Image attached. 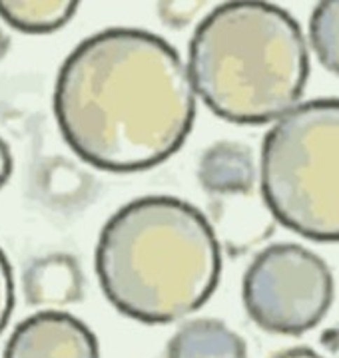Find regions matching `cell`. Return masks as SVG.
Here are the masks:
<instances>
[{"mask_svg":"<svg viewBox=\"0 0 339 358\" xmlns=\"http://www.w3.org/2000/svg\"><path fill=\"white\" fill-rule=\"evenodd\" d=\"M54 115L86 164L144 171L184 145L196 117V92L166 40L140 28H108L68 54L54 86Z\"/></svg>","mask_w":339,"mask_h":358,"instance_id":"cell-1","label":"cell"},{"mask_svg":"<svg viewBox=\"0 0 339 358\" xmlns=\"http://www.w3.org/2000/svg\"><path fill=\"white\" fill-rule=\"evenodd\" d=\"M94 265L106 299L124 317L168 324L200 310L216 293L222 249L198 207L148 195L106 221Z\"/></svg>","mask_w":339,"mask_h":358,"instance_id":"cell-2","label":"cell"},{"mask_svg":"<svg viewBox=\"0 0 339 358\" xmlns=\"http://www.w3.org/2000/svg\"><path fill=\"white\" fill-rule=\"evenodd\" d=\"M190 80L209 110L240 126L277 122L310 78L298 20L268 2H226L198 24L188 48Z\"/></svg>","mask_w":339,"mask_h":358,"instance_id":"cell-3","label":"cell"},{"mask_svg":"<svg viewBox=\"0 0 339 358\" xmlns=\"http://www.w3.org/2000/svg\"><path fill=\"white\" fill-rule=\"evenodd\" d=\"M261 195L284 227L339 243V98L298 103L265 134Z\"/></svg>","mask_w":339,"mask_h":358,"instance_id":"cell-4","label":"cell"},{"mask_svg":"<svg viewBox=\"0 0 339 358\" xmlns=\"http://www.w3.org/2000/svg\"><path fill=\"white\" fill-rule=\"evenodd\" d=\"M333 275L327 263L298 243H275L249 263L242 299L261 331L300 336L315 329L333 303Z\"/></svg>","mask_w":339,"mask_h":358,"instance_id":"cell-5","label":"cell"},{"mask_svg":"<svg viewBox=\"0 0 339 358\" xmlns=\"http://www.w3.org/2000/svg\"><path fill=\"white\" fill-rule=\"evenodd\" d=\"M4 358H100L90 329L64 310H40L11 334Z\"/></svg>","mask_w":339,"mask_h":358,"instance_id":"cell-6","label":"cell"},{"mask_svg":"<svg viewBox=\"0 0 339 358\" xmlns=\"http://www.w3.org/2000/svg\"><path fill=\"white\" fill-rule=\"evenodd\" d=\"M256 162L248 145L240 141H216L200 157L198 179L216 197L249 195L256 187Z\"/></svg>","mask_w":339,"mask_h":358,"instance_id":"cell-7","label":"cell"},{"mask_svg":"<svg viewBox=\"0 0 339 358\" xmlns=\"http://www.w3.org/2000/svg\"><path fill=\"white\" fill-rule=\"evenodd\" d=\"M25 296L34 307H64L82 299L84 275L72 255L53 253L34 259L22 277Z\"/></svg>","mask_w":339,"mask_h":358,"instance_id":"cell-8","label":"cell"},{"mask_svg":"<svg viewBox=\"0 0 339 358\" xmlns=\"http://www.w3.org/2000/svg\"><path fill=\"white\" fill-rule=\"evenodd\" d=\"M166 358H248V345L222 320L194 319L170 338Z\"/></svg>","mask_w":339,"mask_h":358,"instance_id":"cell-9","label":"cell"},{"mask_svg":"<svg viewBox=\"0 0 339 358\" xmlns=\"http://www.w3.org/2000/svg\"><path fill=\"white\" fill-rule=\"evenodd\" d=\"M78 10L68 0H0V18L25 34H48L66 26Z\"/></svg>","mask_w":339,"mask_h":358,"instance_id":"cell-10","label":"cell"},{"mask_svg":"<svg viewBox=\"0 0 339 358\" xmlns=\"http://www.w3.org/2000/svg\"><path fill=\"white\" fill-rule=\"evenodd\" d=\"M310 40L321 66L339 76V0H326L313 8Z\"/></svg>","mask_w":339,"mask_h":358,"instance_id":"cell-11","label":"cell"},{"mask_svg":"<svg viewBox=\"0 0 339 358\" xmlns=\"http://www.w3.org/2000/svg\"><path fill=\"white\" fill-rule=\"evenodd\" d=\"M94 185L96 181L90 173L70 162L56 159L54 166L48 167V179L44 183V189H48L54 201L62 207H78L80 203H88Z\"/></svg>","mask_w":339,"mask_h":358,"instance_id":"cell-12","label":"cell"},{"mask_svg":"<svg viewBox=\"0 0 339 358\" xmlns=\"http://www.w3.org/2000/svg\"><path fill=\"white\" fill-rule=\"evenodd\" d=\"M14 310V277L13 267L4 251L0 249V334L6 329Z\"/></svg>","mask_w":339,"mask_h":358,"instance_id":"cell-13","label":"cell"},{"mask_svg":"<svg viewBox=\"0 0 339 358\" xmlns=\"http://www.w3.org/2000/svg\"><path fill=\"white\" fill-rule=\"evenodd\" d=\"M202 2H160L158 14L162 16L164 24L172 28H184L192 22V18L202 8Z\"/></svg>","mask_w":339,"mask_h":358,"instance_id":"cell-14","label":"cell"},{"mask_svg":"<svg viewBox=\"0 0 339 358\" xmlns=\"http://www.w3.org/2000/svg\"><path fill=\"white\" fill-rule=\"evenodd\" d=\"M13 176V155L8 143L0 138V189L6 185V181Z\"/></svg>","mask_w":339,"mask_h":358,"instance_id":"cell-15","label":"cell"},{"mask_svg":"<svg viewBox=\"0 0 339 358\" xmlns=\"http://www.w3.org/2000/svg\"><path fill=\"white\" fill-rule=\"evenodd\" d=\"M319 345L326 350L327 358H339V327H331L319 336Z\"/></svg>","mask_w":339,"mask_h":358,"instance_id":"cell-16","label":"cell"},{"mask_svg":"<svg viewBox=\"0 0 339 358\" xmlns=\"http://www.w3.org/2000/svg\"><path fill=\"white\" fill-rule=\"evenodd\" d=\"M272 358H326L321 357L319 352H315L313 348H307V346H293V348H286L282 352H277Z\"/></svg>","mask_w":339,"mask_h":358,"instance_id":"cell-17","label":"cell"},{"mask_svg":"<svg viewBox=\"0 0 339 358\" xmlns=\"http://www.w3.org/2000/svg\"><path fill=\"white\" fill-rule=\"evenodd\" d=\"M8 46H11V38L0 30V58L8 52Z\"/></svg>","mask_w":339,"mask_h":358,"instance_id":"cell-18","label":"cell"}]
</instances>
